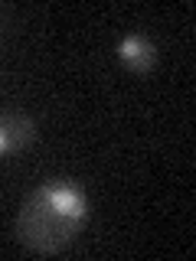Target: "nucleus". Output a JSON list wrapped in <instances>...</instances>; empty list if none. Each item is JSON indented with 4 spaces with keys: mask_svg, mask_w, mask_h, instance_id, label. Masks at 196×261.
<instances>
[{
    "mask_svg": "<svg viewBox=\"0 0 196 261\" xmlns=\"http://www.w3.org/2000/svg\"><path fill=\"white\" fill-rule=\"evenodd\" d=\"M118 56L131 72H151L157 65V46L147 36H125L118 43Z\"/></svg>",
    "mask_w": 196,
    "mask_h": 261,
    "instance_id": "nucleus-3",
    "label": "nucleus"
},
{
    "mask_svg": "<svg viewBox=\"0 0 196 261\" xmlns=\"http://www.w3.org/2000/svg\"><path fill=\"white\" fill-rule=\"evenodd\" d=\"M85 190L72 179H49L23 199L20 212H16V239L30 251L56 255L76 242V235L85 228Z\"/></svg>",
    "mask_w": 196,
    "mask_h": 261,
    "instance_id": "nucleus-1",
    "label": "nucleus"
},
{
    "mask_svg": "<svg viewBox=\"0 0 196 261\" xmlns=\"http://www.w3.org/2000/svg\"><path fill=\"white\" fill-rule=\"evenodd\" d=\"M36 137V124L27 114H0V157H10V153H20L23 147L33 144Z\"/></svg>",
    "mask_w": 196,
    "mask_h": 261,
    "instance_id": "nucleus-2",
    "label": "nucleus"
}]
</instances>
